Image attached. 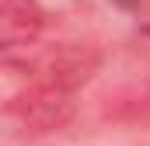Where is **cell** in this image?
<instances>
[{"mask_svg":"<svg viewBox=\"0 0 150 146\" xmlns=\"http://www.w3.org/2000/svg\"><path fill=\"white\" fill-rule=\"evenodd\" d=\"M45 11L38 0H0V52L25 49L42 35Z\"/></svg>","mask_w":150,"mask_h":146,"instance_id":"6da1fadb","label":"cell"},{"mask_svg":"<svg viewBox=\"0 0 150 146\" xmlns=\"http://www.w3.org/2000/svg\"><path fill=\"white\" fill-rule=\"evenodd\" d=\"M112 4H119V7H136V4H143V0H112Z\"/></svg>","mask_w":150,"mask_h":146,"instance_id":"7a4b0ae2","label":"cell"}]
</instances>
